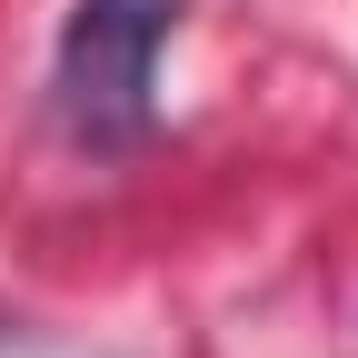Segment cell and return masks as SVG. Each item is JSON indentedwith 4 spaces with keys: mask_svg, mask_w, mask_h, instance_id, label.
<instances>
[{
    "mask_svg": "<svg viewBox=\"0 0 358 358\" xmlns=\"http://www.w3.org/2000/svg\"><path fill=\"white\" fill-rule=\"evenodd\" d=\"M179 30V0H80L60 30V120L90 150L150 140V70Z\"/></svg>",
    "mask_w": 358,
    "mask_h": 358,
    "instance_id": "cell-1",
    "label": "cell"
}]
</instances>
